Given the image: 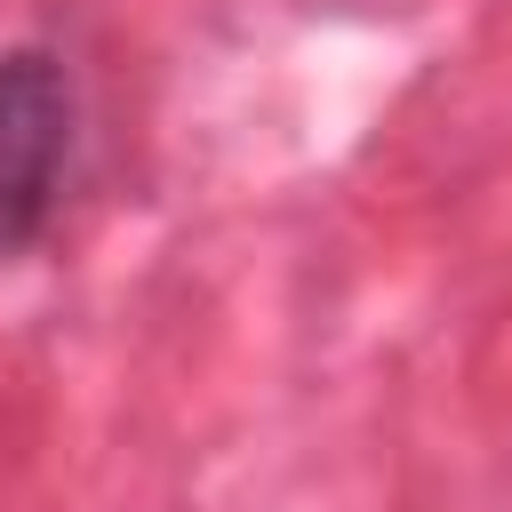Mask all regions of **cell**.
<instances>
[{"label": "cell", "instance_id": "cell-1", "mask_svg": "<svg viewBox=\"0 0 512 512\" xmlns=\"http://www.w3.org/2000/svg\"><path fill=\"white\" fill-rule=\"evenodd\" d=\"M72 160V72L56 48H0V256L32 248L56 216Z\"/></svg>", "mask_w": 512, "mask_h": 512}]
</instances>
